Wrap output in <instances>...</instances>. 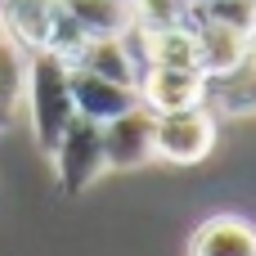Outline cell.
Wrapping results in <instances>:
<instances>
[{"label": "cell", "mask_w": 256, "mask_h": 256, "mask_svg": "<svg viewBox=\"0 0 256 256\" xmlns=\"http://www.w3.org/2000/svg\"><path fill=\"white\" fill-rule=\"evenodd\" d=\"M189 32H194V45H198V68H202V76H220V72L234 68V63L243 58V50L252 45L248 36L230 32V27L216 22V18H202L198 9L189 14Z\"/></svg>", "instance_id": "obj_9"}, {"label": "cell", "mask_w": 256, "mask_h": 256, "mask_svg": "<svg viewBox=\"0 0 256 256\" xmlns=\"http://www.w3.org/2000/svg\"><path fill=\"white\" fill-rule=\"evenodd\" d=\"M86 40H108L130 32V0H58Z\"/></svg>", "instance_id": "obj_11"}, {"label": "cell", "mask_w": 256, "mask_h": 256, "mask_svg": "<svg viewBox=\"0 0 256 256\" xmlns=\"http://www.w3.org/2000/svg\"><path fill=\"white\" fill-rule=\"evenodd\" d=\"M220 117L207 104L194 108H171V112H153V158L171 162V166H198L212 158L216 140H220Z\"/></svg>", "instance_id": "obj_3"}, {"label": "cell", "mask_w": 256, "mask_h": 256, "mask_svg": "<svg viewBox=\"0 0 256 256\" xmlns=\"http://www.w3.org/2000/svg\"><path fill=\"white\" fill-rule=\"evenodd\" d=\"M194 14L189 0H130V27L135 32H166V27H184Z\"/></svg>", "instance_id": "obj_13"}, {"label": "cell", "mask_w": 256, "mask_h": 256, "mask_svg": "<svg viewBox=\"0 0 256 256\" xmlns=\"http://www.w3.org/2000/svg\"><path fill=\"white\" fill-rule=\"evenodd\" d=\"M189 4H207V0H189Z\"/></svg>", "instance_id": "obj_14"}, {"label": "cell", "mask_w": 256, "mask_h": 256, "mask_svg": "<svg viewBox=\"0 0 256 256\" xmlns=\"http://www.w3.org/2000/svg\"><path fill=\"white\" fill-rule=\"evenodd\" d=\"M68 86H72V104H76V117H90V122H108L117 112H126L130 104H140V90L135 86H117L81 63H68Z\"/></svg>", "instance_id": "obj_7"}, {"label": "cell", "mask_w": 256, "mask_h": 256, "mask_svg": "<svg viewBox=\"0 0 256 256\" xmlns=\"http://www.w3.org/2000/svg\"><path fill=\"white\" fill-rule=\"evenodd\" d=\"M189 256H256V225L243 216H212L194 230Z\"/></svg>", "instance_id": "obj_10"}, {"label": "cell", "mask_w": 256, "mask_h": 256, "mask_svg": "<svg viewBox=\"0 0 256 256\" xmlns=\"http://www.w3.org/2000/svg\"><path fill=\"white\" fill-rule=\"evenodd\" d=\"M22 99H27V108H32L36 144H40V153L50 158V148L58 144V135L68 130V122L76 117L72 86H68V63L54 58V54H32V58H27Z\"/></svg>", "instance_id": "obj_2"}, {"label": "cell", "mask_w": 256, "mask_h": 256, "mask_svg": "<svg viewBox=\"0 0 256 256\" xmlns=\"http://www.w3.org/2000/svg\"><path fill=\"white\" fill-rule=\"evenodd\" d=\"M22 81H27V58H22V50H18L9 36H0V130L14 122V112H18V104H22Z\"/></svg>", "instance_id": "obj_12"}, {"label": "cell", "mask_w": 256, "mask_h": 256, "mask_svg": "<svg viewBox=\"0 0 256 256\" xmlns=\"http://www.w3.org/2000/svg\"><path fill=\"white\" fill-rule=\"evenodd\" d=\"M50 158H54L58 189H63V194H86V189L108 171L99 122H90V117H72L68 130L58 135V144L50 148Z\"/></svg>", "instance_id": "obj_4"}, {"label": "cell", "mask_w": 256, "mask_h": 256, "mask_svg": "<svg viewBox=\"0 0 256 256\" xmlns=\"http://www.w3.org/2000/svg\"><path fill=\"white\" fill-rule=\"evenodd\" d=\"M104 130V158L117 171H135L144 162H153V108L148 104H130L126 112L99 122Z\"/></svg>", "instance_id": "obj_5"}, {"label": "cell", "mask_w": 256, "mask_h": 256, "mask_svg": "<svg viewBox=\"0 0 256 256\" xmlns=\"http://www.w3.org/2000/svg\"><path fill=\"white\" fill-rule=\"evenodd\" d=\"M140 104H148L153 112L207 104V76L198 68H144L140 72Z\"/></svg>", "instance_id": "obj_6"}, {"label": "cell", "mask_w": 256, "mask_h": 256, "mask_svg": "<svg viewBox=\"0 0 256 256\" xmlns=\"http://www.w3.org/2000/svg\"><path fill=\"white\" fill-rule=\"evenodd\" d=\"M0 36H9L22 54H54L63 63H76L90 45L58 0H0Z\"/></svg>", "instance_id": "obj_1"}, {"label": "cell", "mask_w": 256, "mask_h": 256, "mask_svg": "<svg viewBox=\"0 0 256 256\" xmlns=\"http://www.w3.org/2000/svg\"><path fill=\"white\" fill-rule=\"evenodd\" d=\"M207 108L216 117H252L256 112V40L243 50L234 68L207 76Z\"/></svg>", "instance_id": "obj_8"}]
</instances>
